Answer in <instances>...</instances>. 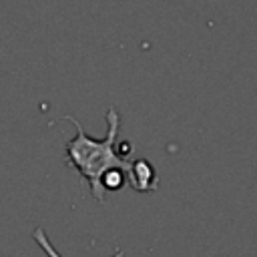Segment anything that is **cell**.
<instances>
[{"instance_id": "2", "label": "cell", "mask_w": 257, "mask_h": 257, "mask_svg": "<svg viewBox=\"0 0 257 257\" xmlns=\"http://www.w3.org/2000/svg\"><path fill=\"white\" fill-rule=\"evenodd\" d=\"M126 183L139 193H153L157 189V169L147 159L131 161V173Z\"/></svg>"}, {"instance_id": "3", "label": "cell", "mask_w": 257, "mask_h": 257, "mask_svg": "<svg viewBox=\"0 0 257 257\" xmlns=\"http://www.w3.org/2000/svg\"><path fill=\"white\" fill-rule=\"evenodd\" d=\"M32 239L38 243V247L44 251V255L46 257H62L58 251H56V247L52 245V241L48 239V233H44V229L42 227H36L34 229V233H32ZM108 257H124V251L122 249H116L112 255H108Z\"/></svg>"}, {"instance_id": "1", "label": "cell", "mask_w": 257, "mask_h": 257, "mask_svg": "<svg viewBox=\"0 0 257 257\" xmlns=\"http://www.w3.org/2000/svg\"><path fill=\"white\" fill-rule=\"evenodd\" d=\"M62 120H70L76 128V137H72L64 145V161L86 179L90 193L94 201L104 203V193L100 189V177L110 169H120L128 177L131 173V161L120 157L116 151L118 131H120V116L114 106H108L106 110V135L102 139H94L86 135L82 124L74 116H64Z\"/></svg>"}, {"instance_id": "4", "label": "cell", "mask_w": 257, "mask_h": 257, "mask_svg": "<svg viewBox=\"0 0 257 257\" xmlns=\"http://www.w3.org/2000/svg\"><path fill=\"white\" fill-rule=\"evenodd\" d=\"M124 185H126V175L120 169H110V171H106L100 177V189H102V193H106V191H118Z\"/></svg>"}]
</instances>
